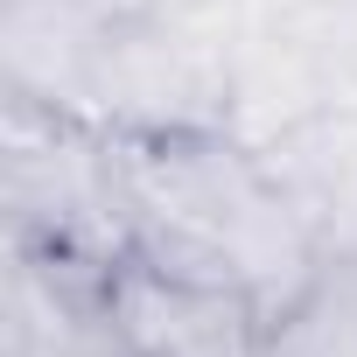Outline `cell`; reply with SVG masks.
Instances as JSON below:
<instances>
[{"mask_svg":"<svg viewBox=\"0 0 357 357\" xmlns=\"http://www.w3.org/2000/svg\"><path fill=\"white\" fill-rule=\"evenodd\" d=\"M119 161L133 197V252L245 287L266 322L315 287L329 252L273 154H252L225 126H168L119 133Z\"/></svg>","mask_w":357,"mask_h":357,"instance_id":"cell-1","label":"cell"},{"mask_svg":"<svg viewBox=\"0 0 357 357\" xmlns=\"http://www.w3.org/2000/svg\"><path fill=\"white\" fill-rule=\"evenodd\" d=\"M105 357H126V350H119V343H112V350H105Z\"/></svg>","mask_w":357,"mask_h":357,"instance_id":"cell-4","label":"cell"},{"mask_svg":"<svg viewBox=\"0 0 357 357\" xmlns=\"http://www.w3.org/2000/svg\"><path fill=\"white\" fill-rule=\"evenodd\" d=\"M294 204L308 211L322 252H357V119H315L287 147H273Z\"/></svg>","mask_w":357,"mask_h":357,"instance_id":"cell-3","label":"cell"},{"mask_svg":"<svg viewBox=\"0 0 357 357\" xmlns=\"http://www.w3.org/2000/svg\"><path fill=\"white\" fill-rule=\"evenodd\" d=\"M266 308L211 273L126 252L105 280V336L126 357H266Z\"/></svg>","mask_w":357,"mask_h":357,"instance_id":"cell-2","label":"cell"}]
</instances>
